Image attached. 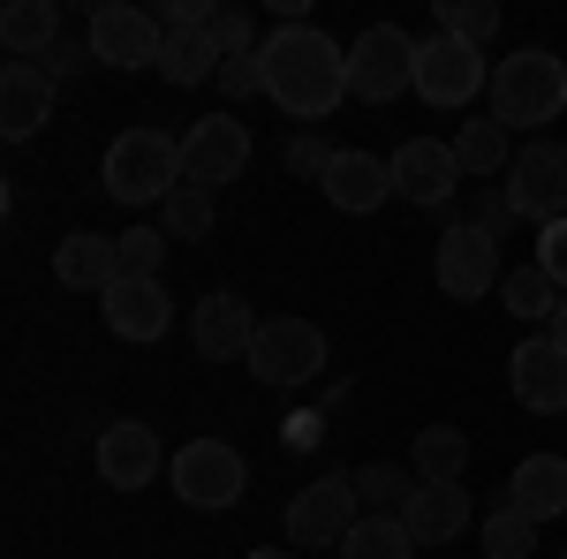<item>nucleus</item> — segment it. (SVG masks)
Instances as JSON below:
<instances>
[{
    "label": "nucleus",
    "mask_w": 567,
    "mask_h": 559,
    "mask_svg": "<svg viewBox=\"0 0 567 559\" xmlns=\"http://www.w3.org/2000/svg\"><path fill=\"white\" fill-rule=\"evenodd\" d=\"M91 61H106V69H159V53H167V31H159V15L152 8H122V0H99L91 8Z\"/></svg>",
    "instance_id": "0eeeda50"
},
{
    "label": "nucleus",
    "mask_w": 567,
    "mask_h": 559,
    "mask_svg": "<svg viewBox=\"0 0 567 559\" xmlns=\"http://www.w3.org/2000/svg\"><path fill=\"white\" fill-rule=\"evenodd\" d=\"M99 302H106V333H114V341H130V348L167 341L175 302H167V288H159V280H114Z\"/></svg>",
    "instance_id": "f3484780"
},
{
    "label": "nucleus",
    "mask_w": 567,
    "mask_h": 559,
    "mask_svg": "<svg viewBox=\"0 0 567 559\" xmlns=\"http://www.w3.org/2000/svg\"><path fill=\"white\" fill-rule=\"evenodd\" d=\"M409 469H393V462H363L355 469V499H363V515H401L409 507Z\"/></svg>",
    "instance_id": "7c9ffc66"
},
{
    "label": "nucleus",
    "mask_w": 567,
    "mask_h": 559,
    "mask_svg": "<svg viewBox=\"0 0 567 559\" xmlns=\"http://www.w3.org/2000/svg\"><path fill=\"white\" fill-rule=\"evenodd\" d=\"M507 386L529 416H560L567 408V348L553 333H529L515 355H507Z\"/></svg>",
    "instance_id": "4468645a"
},
{
    "label": "nucleus",
    "mask_w": 567,
    "mask_h": 559,
    "mask_svg": "<svg viewBox=\"0 0 567 559\" xmlns=\"http://www.w3.org/2000/svg\"><path fill=\"white\" fill-rule=\"evenodd\" d=\"M167 484H175L189 507L219 515V507H235L250 491V462L227 438H189V446H175V462H167Z\"/></svg>",
    "instance_id": "39448f33"
},
{
    "label": "nucleus",
    "mask_w": 567,
    "mask_h": 559,
    "mask_svg": "<svg viewBox=\"0 0 567 559\" xmlns=\"http://www.w3.org/2000/svg\"><path fill=\"white\" fill-rule=\"evenodd\" d=\"M401 521H409L416 545H454V537L470 529V484H416L409 507H401Z\"/></svg>",
    "instance_id": "412c9836"
},
{
    "label": "nucleus",
    "mask_w": 567,
    "mask_h": 559,
    "mask_svg": "<svg viewBox=\"0 0 567 559\" xmlns=\"http://www.w3.org/2000/svg\"><path fill=\"white\" fill-rule=\"evenodd\" d=\"M53 280L61 288H76V296H106L114 280H122V242L114 235H69L61 250H53Z\"/></svg>",
    "instance_id": "aec40b11"
},
{
    "label": "nucleus",
    "mask_w": 567,
    "mask_h": 559,
    "mask_svg": "<svg viewBox=\"0 0 567 559\" xmlns=\"http://www.w3.org/2000/svg\"><path fill=\"white\" fill-rule=\"evenodd\" d=\"M454 159H462V174H507L515 167V144L484 114V122H462V130H454Z\"/></svg>",
    "instance_id": "a878e982"
},
{
    "label": "nucleus",
    "mask_w": 567,
    "mask_h": 559,
    "mask_svg": "<svg viewBox=\"0 0 567 559\" xmlns=\"http://www.w3.org/2000/svg\"><path fill=\"white\" fill-rule=\"evenodd\" d=\"M159 431L136 424V416H114V424L99 431V476H106V491H144L152 476H159Z\"/></svg>",
    "instance_id": "dca6fc26"
},
{
    "label": "nucleus",
    "mask_w": 567,
    "mask_h": 559,
    "mask_svg": "<svg viewBox=\"0 0 567 559\" xmlns=\"http://www.w3.org/2000/svg\"><path fill=\"white\" fill-rule=\"evenodd\" d=\"M318 189H326V205H333V213H355V219H363V213H379V205L393 197V167L379 159V152H341V159H333V174H326Z\"/></svg>",
    "instance_id": "6ab92c4d"
},
{
    "label": "nucleus",
    "mask_w": 567,
    "mask_h": 559,
    "mask_svg": "<svg viewBox=\"0 0 567 559\" xmlns=\"http://www.w3.org/2000/svg\"><path fill=\"white\" fill-rule=\"evenodd\" d=\"M265 61V99L288 114V122H326V114H341V99H349V53L326 39L318 23H280L272 39L258 45Z\"/></svg>",
    "instance_id": "f257e3e1"
},
{
    "label": "nucleus",
    "mask_w": 567,
    "mask_h": 559,
    "mask_svg": "<svg viewBox=\"0 0 567 559\" xmlns=\"http://www.w3.org/2000/svg\"><path fill=\"white\" fill-rule=\"evenodd\" d=\"M416 53H424V39H409L401 23H371V31L349 45V99L393 106L401 91H416Z\"/></svg>",
    "instance_id": "20e7f679"
},
{
    "label": "nucleus",
    "mask_w": 567,
    "mask_h": 559,
    "mask_svg": "<svg viewBox=\"0 0 567 559\" xmlns=\"http://www.w3.org/2000/svg\"><path fill=\"white\" fill-rule=\"evenodd\" d=\"M182 182V144L167 130H152V122H136L106 144V197L114 205H167Z\"/></svg>",
    "instance_id": "7ed1b4c3"
},
{
    "label": "nucleus",
    "mask_w": 567,
    "mask_h": 559,
    "mask_svg": "<svg viewBox=\"0 0 567 559\" xmlns=\"http://www.w3.org/2000/svg\"><path fill=\"white\" fill-rule=\"evenodd\" d=\"M122 280H159V258H167V235L159 227H122Z\"/></svg>",
    "instance_id": "473e14b6"
},
{
    "label": "nucleus",
    "mask_w": 567,
    "mask_h": 559,
    "mask_svg": "<svg viewBox=\"0 0 567 559\" xmlns=\"http://www.w3.org/2000/svg\"><path fill=\"white\" fill-rule=\"evenodd\" d=\"M499 31V8L492 0H439V39H462V45H477Z\"/></svg>",
    "instance_id": "2f4dec72"
},
{
    "label": "nucleus",
    "mask_w": 567,
    "mask_h": 559,
    "mask_svg": "<svg viewBox=\"0 0 567 559\" xmlns=\"http://www.w3.org/2000/svg\"><path fill=\"white\" fill-rule=\"evenodd\" d=\"M492 122L515 136V130H545V122H560L567 114V61L560 53H545V45H515L507 61H492Z\"/></svg>",
    "instance_id": "f03ea898"
},
{
    "label": "nucleus",
    "mask_w": 567,
    "mask_h": 559,
    "mask_svg": "<svg viewBox=\"0 0 567 559\" xmlns=\"http://www.w3.org/2000/svg\"><path fill=\"white\" fill-rule=\"evenodd\" d=\"M560 559H567V545H560Z\"/></svg>",
    "instance_id": "79ce46f5"
},
{
    "label": "nucleus",
    "mask_w": 567,
    "mask_h": 559,
    "mask_svg": "<svg viewBox=\"0 0 567 559\" xmlns=\"http://www.w3.org/2000/svg\"><path fill=\"white\" fill-rule=\"evenodd\" d=\"M409 469H416V484H462V476H470V431L424 424L416 446H409Z\"/></svg>",
    "instance_id": "b1692460"
},
{
    "label": "nucleus",
    "mask_w": 567,
    "mask_h": 559,
    "mask_svg": "<svg viewBox=\"0 0 567 559\" xmlns=\"http://www.w3.org/2000/svg\"><path fill=\"white\" fill-rule=\"evenodd\" d=\"M386 167H393V197L432 205V213L454 205V189H462V159H454V144H439V136H409Z\"/></svg>",
    "instance_id": "ddd939ff"
},
{
    "label": "nucleus",
    "mask_w": 567,
    "mask_h": 559,
    "mask_svg": "<svg viewBox=\"0 0 567 559\" xmlns=\"http://www.w3.org/2000/svg\"><path fill=\"white\" fill-rule=\"evenodd\" d=\"M0 45L16 61H39L45 45H61V0H8L0 8Z\"/></svg>",
    "instance_id": "5701e85b"
},
{
    "label": "nucleus",
    "mask_w": 567,
    "mask_h": 559,
    "mask_svg": "<svg viewBox=\"0 0 567 559\" xmlns=\"http://www.w3.org/2000/svg\"><path fill=\"white\" fill-rule=\"evenodd\" d=\"M507 205H515V219H529V227L567 219V144H537V136H529L523 152H515V167H507Z\"/></svg>",
    "instance_id": "6e6552de"
},
{
    "label": "nucleus",
    "mask_w": 567,
    "mask_h": 559,
    "mask_svg": "<svg viewBox=\"0 0 567 559\" xmlns=\"http://www.w3.org/2000/svg\"><path fill=\"white\" fill-rule=\"evenodd\" d=\"M84 61H91V45H76V39H61V45H45V53H39V69L53 76V84H69Z\"/></svg>",
    "instance_id": "58836bf2"
},
{
    "label": "nucleus",
    "mask_w": 567,
    "mask_h": 559,
    "mask_svg": "<svg viewBox=\"0 0 567 559\" xmlns=\"http://www.w3.org/2000/svg\"><path fill=\"white\" fill-rule=\"evenodd\" d=\"M258 325H265V318L250 310V302L219 288V296L197 302V318H189V341H197V355H205V363H250V341H258Z\"/></svg>",
    "instance_id": "2eb2a0df"
},
{
    "label": "nucleus",
    "mask_w": 567,
    "mask_h": 559,
    "mask_svg": "<svg viewBox=\"0 0 567 559\" xmlns=\"http://www.w3.org/2000/svg\"><path fill=\"white\" fill-rule=\"evenodd\" d=\"M250 559H296V552H288V545H258Z\"/></svg>",
    "instance_id": "a19ab883"
},
{
    "label": "nucleus",
    "mask_w": 567,
    "mask_h": 559,
    "mask_svg": "<svg viewBox=\"0 0 567 559\" xmlns=\"http://www.w3.org/2000/svg\"><path fill=\"white\" fill-rule=\"evenodd\" d=\"M53 99H61V84L45 76L39 61H8V69H0V136H8V144L39 136L45 122H53Z\"/></svg>",
    "instance_id": "a211bd4d"
},
{
    "label": "nucleus",
    "mask_w": 567,
    "mask_h": 559,
    "mask_svg": "<svg viewBox=\"0 0 567 559\" xmlns=\"http://www.w3.org/2000/svg\"><path fill=\"white\" fill-rule=\"evenodd\" d=\"M213 84L227 91V106H235V99H265V61H258V53H227Z\"/></svg>",
    "instance_id": "f704fd0d"
},
{
    "label": "nucleus",
    "mask_w": 567,
    "mask_h": 559,
    "mask_svg": "<svg viewBox=\"0 0 567 559\" xmlns=\"http://www.w3.org/2000/svg\"><path fill=\"white\" fill-rule=\"evenodd\" d=\"M243 167H250V130L219 106V114H205V122H189V136H182V174L197 182V189H227V182H243Z\"/></svg>",
    "instance_id": "1a4fd4ad"
},
{
    "label": "nucleus",
    "mask_w": 567,
    "mask_h": 559,
    "mask_svg": "<svg viewBox=\"0 0 567 559\" xmlns=\"http://www.w3.org/2000/svg\"><path fill=\"white\" fill-rule=\"evenodd\" d=\"M159 235H167V242H205V235H213V189L182 182L175 197L159 205Z\"/></svg>",
    "instance_id": "c756f323"
},
{
    "label": "nucleus",
    "mask_w": 567,
    "mask_h": 559,
    "mask_svg": "<svg viewBox=\"0 0 567 559\" xmlns=\"http://www.w3.org/2000/svg\"><path fill=\"white\" fill-rule=\"evenodd\" d=\"M341 559H416V537H409L401 515H363L341 537Z\"/></svg>",
    "instance_id": "393cba45"
},
{
    "label": "nucleus",
    "mask_w": 567,
    "mask_h": 559,
    "mask_svg": "<svg viewBox=\"0 0 567 559\" xmlns=\"http://www.w3.org/2000/svg\"><path fill=\"white\" fill-rule=\"evenodd\" d=\"M537 272H545L553 288H567V219L537 227Z\"/></svg>",
    "instance_id": "4c0bfd02"
},
{
    "label": "nucleus",
    "mask_w": 567,
    "mask_h": 559,
    "mask_svg": "<svg viewBox=\"0 0 567 559\" xmlns=\"http://www.w3.org/2000/svg\"><path fill=\"white\" fill-rule=\"evenodd\" d=\"M205 39H213L219 53H258V45H250V15H243V8H213V15H205Z\"/></svg>",
    "instance_id": "e433bc0d"
},
{
    "label": "nucleus",
    "mask_w": 567,
    "mask_h": 559,
    "mask_svg": "<svg viewBox=\"0 0 567 559\" xmlns=\"http://www.w3.org/2000/svg\"><path fill=\"white\" fill-rule=\"evenodd\" d=\"M499 280H507V265H499V242H492V235H477L470 219L439 235V288H446L454 302L492 296Z\"/></svg>",
    "instance_id": "f8f14e48"
},
{
    "label": "nucleus",
    "mask_w": 567,
    "mask_h": 559,
    "mask_svg": "<svg viewBox=\"0 0 567 559\" xmlns=\"http://www.w3.org/2000/svg\"><path fill=\"white\" fill-rule=\"evenodd\" d=\"M326 371V333L310 318H265L250 341V379L258 386H310Z\"/></svg>",
    "instance_id": "423d86ee"
},
{
    "label": "nucleus",
    "mask_w": 567,
    "mask_h": 559,
    "mask_svg": "<svg viewBox=\"0 0 567 559\" xmlns=\"http://www.w3.org/2000/svg\"><path fill=\"white\" fill-rule=\"evenodd\" d=\"M484 91H492V61H484L477 45L424 39V53H416V99L424 106H470Z\"/></svg>",
    "instance_id": "9d476101"
},
{
    "label": "nucleus",
    "mask_w": 567,
    "mask_h": 559,
    "mask_svg": "<svg viewBox=\"0 0 567 559\" xmlns=\"http://www.w3.org/2000/svg\"><path fill=\"white\" fill-rule=\"evenodd\" d=\"M499 302H507L523 325H553V310H560V288H553V280L537 272V258H529V265H515V272L499 280Z\"/></svg>",
    "instance_id": "bb28decb"
},
{
    "label": "nucleus",
    "mask_w": 567,
    "mask_h": 559,
    "mask_svg": "<svg viewBox=\"0 0 567 559\" xmlns=\"http://www.w3.org/2000/svg\"><path fill=\"white\" fill-rule=\"evenodd\" d=\"M545 333H553V341L567 348V296H560V310H553V325H545Z\"/></svg>",
    "instance_id": "ea45409f"
},
{
    "label": "nucleus",
    "mask_w": 567,
    "mask_h": 559,
    "mask_svg": "<svg viewBox=\"0 0 567 559\" xmlns=\"http://www.w3.org/2000/svg\"><path fill=\"white\" fill-rule=\"evenodd\" d=\"M333 159H341V152H333L318 130H296V136H288V174H296V182H326V174H333Z\"/></svg>",
    "instance_id": "72a5a7b5"
},
{
    "label": "nucleus",
    "mask_w": 567,
    "mask_h": 559,
    "mask_svg": "<svg viewBox=\"0 0 567 559\" xmlns=\"http://www.w3.org/2000/svg\"><path fill=\"white\" fill-rule=\"evenodd\" d=\"M477 545H484V559H529V545H537V521L523 515V507H492V515L477 521Z\"/></svg>",
    "instance_id": "c85d7f7f"
},
{
    "label": "nucleus",
    "mask_w": 567,
    "mask_h": 559,
    "mask_svg": "<svg viewBox=\"0 0 567 559\" xmlns=\"http://www.w3.org/2000/svg\"><path fill=\"white\" fill-rule=\"evenodd\" d=\"M507 507H523L529 521H553L567 515V454H529L507 476Z\"/></svg>",
    "instance_id": "4be33fe9"
},
{
    "label": "nucleus",
    "mask_w": 567,
    "mask_h": 559,
    "mask_svg": "<svg viewBox=\"0 0 567 559\" xmlns=\"http://www.w3.org/2000/svg\"><path fill=\"white\" fill-rule=\"evenodd\" d=\"M219 53L205 31H167V53H159V69H167V84H205V76H219Z\"/></svg>",
    "instance_id": "cd10ccee"
},
{
    "label": "nucleus",
    "mask_w": 567,
    "mask_h": 559,
    "mask_svg": "<svg viewBox=\"0 0 567 559\" xmlns=\"http://www.w3.org/2000/svg\"><path fill=\"white\" fill-rule=\"evenodd\" d=\"M470 227H477V235H492V242H507V227H515L507 189H477V197H470Z\"/></svg>",
    "instance_id": "c9c22d12"
},
{
    "label": "nucleus",
    "mask_w": 567,
    "mask_h": 559,
    "mask_svg": "<svg viewBox=\"0 0 567 559\" xmlns=\"http://www.w3.org/2000/svg\"><path fill=\"white\" fill-rule=\"evenodd\" d=\"M363 521V499H355V476H318L288 499V545H333Z\"/></svg>",
    "instance_id": "9b49d317"
}]
</instances>
